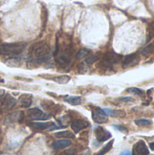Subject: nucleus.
Segmentation results:
<instances>
[{"label":"nucleus","mask_w":154,"mask_h":155,"mask_svg":"<svg viewBox=\"0 0 154 155\" xmlns=\"http://www.w3.org/2000/svg\"><path fill=\"white\" fill-rule=\"evenodd\" d=\"M25 43H8L0 44V54L8 56H16L25 48Z\"/></svg>","instance_id":"1"},{"label":"nucleus","mask_w":154,"mask_h":155,"mask_svg":"<svg viewBox=\"0 0 154 155\" xmlns=\"http://www.w3.org/2000/svg\"><path fill=\"white\" fill-rule=\"evenodd\" d=\"M33 55L37 64H43L50 58V47L46 44H43L34 50Z\"/></svg>","instance_id":"2"},{"label":"nucleus","mask_w":154,"mask_h":155,"mask_svg":"<svg viewBox=\"0 0 154 155\" xmlns=\"http://www.w3.org/2000/svg\"><path fill=\"white\" fill-rule=\"evenodd\" d=\"M122 58V55L114 53V52H107L103 58L102 64H104L105 66H112L113 64L118 63Z\"/></svg>","instance_id":"3"},{"label":"nucleus","mask_w":154,"mask_h":155,"mask_svg":"<svg viewBox=\"0 0 154 155\" xmlns=\"http://www.w3.org/2000/svg\"><path fill=\"white\" fill-rule=\"evenodd\" d=\"M23 120H24V113L21 111H17V112L7 114L4 120V124L9 125V124H15V123H21L23 122Z\"/></svg>","instance_id":"4"},{"label":"nucleus","mask_w":154,"mask_h":155,"mask_svg":"<svg viewBox=\"0 0 154 155\" xmlns=\"http://www.w3.org/2000/svg\"><path fill=\"white\" fill-rule=\"evenodd\" d=\"M28 117L31 120L34 121H38V120H46L50 116L46 114H44L41 109L39 108H31L27 111Z\"/></svg>","instance_id":"5"},{"label":"nucleus","mask_w":154,"mask_h":155,"mask_svg":"<svg viewBox=\"0 0 154 155\" xmlns=\"http://www.w3.org/2000/svg\"><path fill=\"white\" fill-rule=\"evenodd\" d=\"M149 154V150L145 143L141 140L137 142L133 148V154L132 155H148Z\"/></svg>","instance_id":"6"},{"label":"nucleus","mask_w":154,"mask_h":155,"mask_svg":"<svg viewBox=\"0 0 154 155\" xmlns=\"http://www.w3.org/2000/svg\"><path fill=\"white\" fill-rule=\"evenodd\" d=\"M92 116H93V120L97 124H104L108 120L107 114L101 108H96L94 111H93Z\"/></svg>","instance_id":"7"},{"label":"nucleus","mask_w":154,"mask_h":155,"mask_svg":"<svg viewBox=\"0 0 154 155\" xmlns=\"http://www.w3.org/2000/svg\"><path fill=\"white\" fill-rule=\"evenodd\" d=\"M16 104V100L11 95V94H5L3 97V100L1 102V108L3 110H10L12 109Z\"/></svg>","instance_id":"8"},{"label":"nucleus","mask_w":154,"mask_h":155,"mask_svg":"<svg viewBox=\"0 0 154 155\" xmlns=\"http://www.w3.org/2000/svg\"><path fill=\"white\" fill-rule=\"evenodd\" d=\"M95 134H96V139L99 143H103L112 137V134L102 127H97L95 129Z\"/></svg>","instance_id":"9"},{"label":"nucleus","mask_w":154,"mask_h":155,"mask_svg":"<svg viewBox=\"0 0 154 155\" xmlns=\"http://www.w3.org/2000/svg\"><path fill=\"white\" fill-rule=\"evenodd\" d=\"M89 125H90V124H89V122H87V121H84V120H76V121H74V122L72 123L71 127H72V130H73L75 134H77V133H79L80 131H82V130L87 128Z\"/></svg>","instance_id":"10"},{"label":"nucleus","mask_w":154,"mask_h":155,"mask_svg":"<svg viewBox=\"0 0 154 155\" xmlns=\"http://www.w3.org/2000/svg\"><path fill=\"white\" fill-rule=\"evenodd\" d=\"M56 62L59 65L63 66V67H66L69 65L70 62H71V58H70V54L68 53H61L58 57L56 58Z\"/></svg>","instance_id":"11"},{"label":"nucleus","mask_w":154,"mask_h":155,"mask_svg":"<svg viewBox=\"0 0 154 155\" xmlns=\"http://www.w3.org/2000/svg\"><path fill=\"white\" fill-rule=\"evenodd\" d=\"M71 144H72V142L70 140H68V139H65V140H58V141L54 142L52 143L51 147L54 150H62V149H64V148L69 147Z\"/></svg>","instance_id":"12"},{"label":"nucleus","mask_w":154,"mask_h":155,"mask_svg":"<svg viewBox=\"0 0 154 155\" xmlns=\"http://www.w3.org/2000/svg\"><path fill=\"white\" fill-rule=\"evenodd\" d=\"M138 60V54H128L126 55L123 60V67L126 68L129 67L133 64H135V62Z\"/></svg>","instance_id":"13"},{"label":"nucleus","mask_w":154,"mask_h":155,"mask_svg":"<svg viewBox=\"0 0 154 155\" xmlns=\"http://www.w3.org/2000/svg\"><path fill=\"white\" fill-rule=\"evenodd\" d=\"M32 102H33V97H32L31 94H23L20 97V99H19L20 105L23 108H28V107H30V105L32 104Z\"/></svg>","instance_id":"14"},{"label":"nucleus","mask_w":154,"mask_h":155,"mask_svg":"<svg viewBox=\"0 0 154 155\" xmlns=\"http://www.w3.org/2000/svg\"><path fill=\"white\" fill-rule=\"evenodd\" d=\"M64 101L72 105H79L82 104V98L80 96H68L64 98Z\"/></svg>","instance_id":"15"},{"label":"nucleus","mask_w":154,"mask_h":155,"mask_svg":"<svg viewBox=\"0 0 154 155\" xmlns=\"http://www.w3.org/2000/svg\"><path fill=\"white\" fill-rule=\"evenodd\" d=\"M53 80L59 84H66L69 83V81L71 80V77L68 76V75H60V76H56V77H54Z\"/></svg>","instance_id":"16"},{"label":"nucleus","mask_w":154,"mask_h":155,"mask_svg":"<svg viewBox=\"0 0 154 155\" xmlns=\"http://www.w3.org/2000/svg\"><path fill=\"white\" fill-rule=\"evenodd\" d=\"M113 140H112L111 142H109L106 145H104L98 153H96L94 155H105L113 148Z\"/></svg>","instance_id":"17"},{"label":"nucleus","mask_w":154,"mask_h":155,"mask_svg":"<svg viewBox=\"0 0 154 155\" xmlns=\"http://www.w3.org/2000/svg\"><path fill=\"white\" fill-rule=\"evenodd\" d=\"M56 137L59 138H65V139H70V138H74V135L73 133H71L70 131H62V132H58L54 134Z\"/></svg>","instance_id":"18"},{"label":"nucleus","mask_w":154,"mask_h":155,"mask_svg":"<svg viewBox=\"0 0 154 155\" xmlns=\"http://www.w3.org/2000/svg\"><path fill=\"white\" fill-rule=\"evenodd\" d=\"M154 53V41L152 43H151L150 45H148L147 46H145L143 50H142V54L144 56H147L151 54Z\"/></svg>","instance_id":"19"},{"label":"nucleus","mask_w":154,"mask_h":155,"mask_svg":"<svg viewBox=\"0 0 154 155\" xmlns=\"http://www.w3.org/2000/svg\"><path fill=\"white\" fill-rule=\"evenodd\" d=\"M103 112L107 114V115H112V116H124L125 114L122 111H114V110H111V109H103Z\"/></svg>","instance_id":"20"},{"label":"nucleus","mask_w":154,"mask_h":155,"mask_svg":"<svg viewBox=\"0 0 154 155\" xmlns=\"http://www.w3.org/2000/svg\"><path fill=\"white\" fill-rule=\"evenodd\" d=\"M89 54H90V51H89L88 49L82 48V49H80V50L77 52V54H76V59L81 60V59H83V58L86 57Z\"/></svg>","instance_id":"21"},{"label":"nucleus","mask_w":154,"mask_h":155,"mask_svg":"<svg viewBox=\"0 0 154 155\" xmlns=\"http://www.w3.org/2000/svg\"><path fill=\"white\" fill-rule=\"evenodd\" d=\"M134 123L138 126H148V125L152 124V121L145 120V119H138V120H135Z\"/></svg>","instance_id":"22"},{"label":"nucleus","mask_w":154,"mask_h":155,"mask_svg":"<svg viewBox=\"0 0 154 155\" xmlns=\"http://www.w3.org/2000/svg\"><path fill=\"white\" fill-rule=\"evenodd\" d=\"M5 64H8L10 66H19L20 65V62L18 58H10L8 59V61L5 62Z\"/></svg>","instance_id":"23"},{"label":"nucleus","mask_w":154,"mask_h":155,"mask_svg":"<svg viewBox=\"0 0 154 155\" xmlns=\"http://www.w3.org/2000/svg\"><path fill=\"white\" fill-rule=\"evenodd\" d=\"M127 91L130 92V93H132V94H137L139 96H144V91L143 89H139V88H129Z\"/></svg>","instance_id":"24"},{"label":"nucleus","mask_w":154,"mask_h":155,"mask_svg":"<svg viewBox=\"0 0 154 155\" xmlns=\"http://www.w3.org/2000/svg\"><path fill=\"white\" fill-rule=\"evenodd\" d=\"M61 124V128H64L65 126H67V124L70 123V118L68 116H63L58 120Z\"/></svg>","instance_id":"25"},{"label":"nucleus","mask_w":154,"mask_h":155,"mask_svg":"<svg viewBox=\"0 0 154 155\" xmlns=\"http://www.w3.org/2000/svg\"><path fill=\"white\" fill-rule=\"evenodd\" d=\"M97 60H99V56L98 55H90L85 59V63L87 64H93V63H95Z\"/></svg>","instance_id":"26"},{"label":"nucleus","mask_w":154,"mask_h":155,"mask_svg":"<svg viewBox=\"0 0 154 155\" xmlns=\"http://www.w3.org/2000/svg\"><path fill=\"white\" fill-rule=\"evenodd\" d=\"M114 128H116L117 130H119L120 132H123L124 134L128 133V130L124 127V126H121V125H114Z\"/></svg>","instance_id":"27"},{"label":"nucleus","mask_w":154,"mask_h":155,"mask_svg":"<svg viewBox=\"0 0 154 155\" xmlns=\"http://www.w3.org/2000/svg\"><path fill=\"white\" fill-rule=\"evenodd\" d=\"M64 153L66 155H75L76 154V150L74 149V148H71V149H69V150H66V151L64 152Z\"/></svg>","instance_id":"28"},{"label":"nucleus","mask_w":154,"mask_h":155,"mask_svg":"<svg viewBox=\"0 0 154 155\" xmlns=\"http://www.w3.org/2000/svg\"><path fill=\"white\" fill-rule=\"evenodd\" d=\"M120 100L123 102H133V99L132 97H122V98H120Z\"/></svg>","instance_id":"29"},{"label":"nucleus","mask_w":154,"mask_h":155,"mask_svg":"<svg viewBox=\"0 0 154 155\" xmlns=\"http://www.w3.org/2000/svg\"><path fill=\"white\" fill-rule=\"evenodd\" d=\"M120 155H132V153L129 152V151H124V152H123V153H121Z\"/></svg>","instance_id":"30"},{"label":"nucleus","mask_w":154,"mask_h":155,"mask_svg":"<svg viewBox=\"0 0 154 155\" xmlns=\"http://www.w3.org/2000/svg\"><path fill=\"white\" fill-rule=\"evenodd\" d=\"M4 94H5L4 90H1V89H0V101H1V99H2V97H3V95H4Z\"/></svg>","instance_id":"31"},{"label":"nucleus","mask_w":154,"mask_h":155,"mask_svg":"<svg viewBox=\"0 0 154 155\" xmlns=\"http://www.w3.org/2000/svg\"><path fill=\"white\" fill-rule=\"evenodd\" d=\"M150 148H151L152 151H154V143H150Z\"/></svg>","instance_id":"32"},{"label":"nucleus","mask_w":154,"mask_h":155,"mask_svg":"<svg viewBox=\"0 0 154 155\" xmlns=\"http://www.w3.org/2000/svg\"><path fill=\"white\" fill-rule=\"evenodd\" d=\"M151 37H154V28H153V30L152 31V34H151Z\"/></svg>","instance_id":"33"},{"label":"nucleus","mask_w":154,"mask_h":155,"mask_svg":"<svg viewBox=\"0 0 154 155\" xmlns=\"http://www.w3.org/2000/svg\"><path fill=\"white\" fill-rule=\"evenodd\" d=\"M0 83H5V80L3 78H1V76H0Z\"/></svg>","instance_id":"34"},{"label":"nucleus","mask_w":154,"mask_h":155,"mask_svg":"<svg viewBox=\"0 0 154 155\" xmlns=\"http://www.w3.org/2000/svg\"><path fill=\"white\" fill-rule=\"evenodd\" d=\"M65 155H66V154H65Z\"/></svg>","instance_id":"35"}]
</instances>
